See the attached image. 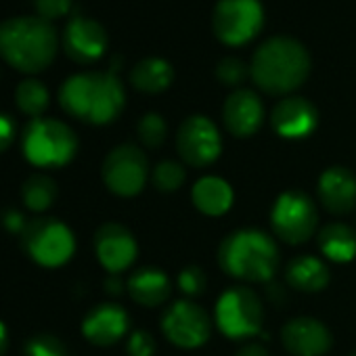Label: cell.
Here are the masks:
<instances>
[{
  "mask_svg": "<svg viewBox=\"0 0 356 356\" xmlns=\"http://www.w3.org/2000/svg\"><path fill=\"white\" fill-rule=\"evenodd\" d=\"M172 283L168 275L159 268L145 266L130 275L128 279V293L140 306H157L170 298Z\"/></svg>",
  "mask_w": 356,
  "mask_h": 356,
  "instance_id": "obj_20",
  "label": "cell"
},
{
  "mask_svg": "<svg viewBox=\"0 0 356 356\" xmlns=\"http://www.w3.org/2000/svg\"><path fill=\"white\" fill-rule=\"evenodd\" d=\"M24 250L47 268L63 266L76 250L74 233L57 218H34L22 233Z\"/></svg>",
  "mask_w": 356,
  "mask_h": 356,
  "instance_id": "obj_6",
  "label": "cell"
},
{
  "mask_svg": "<svg viewBox=\"0 0 356 356\" xmlns=\"http://www.w3.org/2000/svg\"><path fill=\"white\" fill-rule=\"evenodd\" d=\"M26 356H70V354L61 339H57L55 335L42 333V335H34L26 343Z\"/></svg>",
  "mask_w": 356,
  "mask_h": 356,
  "instance_id": "obj_29",
  "label": "cell"
},
{
  "mask_svg": "<svg viewBox=\"0 0 356 356\" xmlns=\"http://www.w3.org/2000/svg\"><path fill=\"white\" fill-rule=\"evenodd\" d=\"M61 107L88 124H109L124 109V86L113 72L76 74L59 90Z\"/></svg>",
  "mask_w": 356,
  "mask_h": 356,
  "instance_id": "obj_1",
  "label": "cell"
},
{
  "mask_svg": "<svg viewBox=\"0 0 356 356\" xmlns=\"http://www.w3.org/2000/svg\"><path fill=\"white\" fill-rule=\"evenodd\" d=\"M161 331L178 348H200L210 339L212 321L200 304L178 300L165 308Z\"/></svg>",
  "mask_w": 356,
  "mask_h": 356,
  "instance_id": "obj_11",
  "label": "cell"
},
{
  "mask_svg": "<svg viewBox=\"0 0 356 356\" xmlns=\"http://www.w3.org/2000/svg\"><path fill=\"white\" fill-rule=\"evenodd\" d=\"M78 151L76 132L53 118H36L24 134V155L38 168H61Z\"/></svg>",
  "mask_w": 356,
  "mask_h": 356,
  "instance_id": "obj_5",
  "label": "cell"
},
{
  "mask_svg": "<svg viewBox=\"0 0 356 356\" xmlns=\"http://www.w3.org/2000/svg\"><path fill=\"white\" fill-rule=\"evenodd\" d=\"M22 197L32 212H44L57 200V183L47 174H32L24 183Z\"/></svg>",
  "mask_w": 356,
  "mask_h": 356,
  "instance_id": "obj_25",
  "label": "cell"
},
{
  "mask_svg": "<svg viewBox=\"0 0 356 356\" xmlns=\"http://www.w3.org/2000/svg\"><path fill=\"white\" fill-rule=\"evenodd\" d=\"M36 9L42 19L51 22V19H57V17L70 13L72 0H36Z\"/></svg>",
  "mask_w": 356,
  "mask_h": 356,
  "instance_id": "obj_33",
  "label": "cell"
},
{
  "mask_svg": "<svg viewBox=\"0 0 356 356\" xmlns=\"http://www.w3.org/2000/svg\"><path fill=\"white\" fill-rule=\"evenodd\" d=\"M178 287L185 296H200L206 289V275L200 266H185L178 275Z\"/></svg>",
  "mask_w": 356,
  "mask_h": 356,
  "instance_id": "obj_31",
  "label": "cell"
},
{
  "mask_svg": "<svg viewBox=\"0 0 356 356\" xmlns=\"http://www.w3.org/2000/svg\"><path fill=\"white\" fill-rule=\"evenodd\" d=\"M222 120L233 136L248 138L254 132H258V128L262 126L264 105L254 90L239 88L233 95H229V99L225 101Z\"/></svg>",
  "mask_w": 356,
  "mask_h": 356,
  "instance_id": "obj_15",
  "label": "cell"
},
{
  "mask_svg": "<svg viewBox=\"0 0 356 356\" xmlns=\"http://www.w3.org/2000/svg\"><path fill=\"white\" fill-rule=\"evenodd\" d=\"M252 78L268 95H287L304 84L310 72V57L302 42L275 36L258 47L252 59Z\"/></svg>",
  "mask_w": 356,
  "mask_h": 356,
  "instance_id": "obj_3",
  "label": "cell"
},
{
  "mask_svg": "<svg viewBox=\"0 0 356 356\" xmlns=\"http://www.w3.org/2000/svg\"><path fill=\"white\" fill-rule=\"evenodd\" d=\"M15 101H17V107L26 115L40 118L44 113V109L49 107V90H47V86L42 82L30 78V80H24L17 86Z\"/></svg>",
  "mask_w": 356,
  "mask_h": 356,
  "instance_id": "obj_26",
  "label": "cell"
},
{
  "mask_svg": "<svg viewBox=\"0 0 356 356\" xmlns=\"http://www.w3.org/2000/svg\"><path fill=\"white\" fill-rule=\"evenodd\" d=\"M13 138H15V124H13V120L0 113V153L7 151L11 147Z\"/></svg>",
  "mask_w": 356,
  "mask_h": 356,
  "instance_id": "obj_34",
  "label": "cell"
},
{
  "mask_svg": "<svg viewBox=\"0 0 356 356\" xmlns=\"http://www.w3.org/2000/svg\"><path fill=\"white\" fill-rule=\"evenodd\" d=\"M318 248L333 262H350L356 258V233L343 222L325 225L318 233Z\"/></svg>",
  "mask_w": 356,
  "mask_h": 356,
  "instance_id": "obj_24",
  "label": "cell"
},
{
  "mask_svg": "<svg viewBox=\"0 0 356 356\" xmlns=\"http://www.w3.org/2000/svg\"><path fill=\"white\" fill-rule=\"evenodd\" d=\"M176 149L185 163L193 168H204L218 159L222 151V138L210 118L191 115L178 128Z\"/></svg>",
  "mask_w": 356,
  "mask_h": 356,
  "instance_id": "obj_12",
  "label": "cell"
},
{
  "mask_svg": "<svg viewBox=\"0 0 356 356\" xmlns=\"http://www.w3.org/2000/svg\"><path fill=\"white\" fill-rule=\"evenodd\" d=\"M185 178H187V172H185L183 163L172 161V159L159 161L153 168V185L161 193H174V191H178V189L183 187Z\"/></svg>",
  "mask_w": 356,
  "mask_h": 356,
  "instance_id": "obj_27",
  "label": "cell"
},
{
  "mask_svg": "<svg viewBox=\"0 0 356 356\" xmlns=\"http://www.w3.org/2000/svg\"><path fill=\"white\" fill-rule=\"evenodd\" d=\"M191 200L206 216H222L233 206V189L218 176H204L195 183Z\"/></svg>",
  "mask_w": 356,
  "mask_h": 356,
  "instance_id": "obj_21",
  "label": "cell"
},
{
  "mask_svg": "<svg viewBox=\"0 0 356 356\" xmlns=\"http://www.w3.org/2000/svg\"><path fill=\"white\" fill-rule=\"evenodd\" d=\"M128 312L120 304H97L82 321V333L97 346H111L128 331Z\"/></svg>",
  "mask_w": 356,
  "mask_h": 356,
  "instance_id": "obj_19",
  "label": "cell"
},
{
  "mask_svg": "<svg viewBox=\"0 0 356 356\" xmlns=\"http://www.w3.org/2000/svg\"><path fill=\"white\" fill-rule=\"evenodd\" d=\"M126 350H128V356H153L155 354L153 335L147 333V331H143V329L132 331L130 337H128Z\"/></svg>",
  "mask_w": 356,
  "mask_h": 356,
  "instance_id": "obj_32",
  "label": "cell"
},
{
  "mask_svg": "<svg viewBox=\"0 0 356 356\" xmlns=\"http://www.w3.org/2000/svg\"><path fill=\"white\" fill-rule=\"evenodd\" d=\"M287 283L298 291H321L329 283V268L314 256H296L285 270Z\"/></svg>",
  "mask_w": 356,
  "mask_h": 356,
  "instance_id": "obj_22",
  "label": "cell"
},
{
  "mask_svg": "<svg viewBox=\"0 0 356 356\" xmlns=\"http://www.w3.org/2000/svg\"><path fill=\"white\" fill-rule=\"evenodd\" d=\"M262 321V302L250 287H229L216 302V325L231 339L258 335Z\"/></svg>",
  "mask_w": 356,
  "mask_h": 356,
  "instance_id": "obj_7",
  "label": "cell"
},
{
  "mask_svg": "<svg viewBox=\"0 0 356 356\" xmlns=\"http://www.w3.org/2000/svg\"><path fill=\"white\" fill-rule=\"evenodd\" d=\"M281 339L293 356H323L329 352L333 341L329 329L312 316L291 318L283 327Z\"/></svg>",
  "mask_w": 356,
  "mask_h": 356,
  "instance_id": "obj_14",
  "label": "cell"
},
{
  "mask_svg": "<svg viewBox=\"0 0 356 356\" xmlns=\"http://www.w3.org/2000/svg\"><path fill=\"white\" fill-rule=\"evenodd\" d=\"M318 122L316 107L302 97H287L275 105L270 113V124L275 132L283 138H304Z\"/></svg>",
  "mask_w": 356,
  "mask_h": 356,
  "instance_id": "obj_18",
  "label": "cell"
},
{
  "mask_svg": "<svg viewBox=\"0 0 356 356\" xmlns=\"http://www.w3.org/2000/svg\"><path fill=\"white\" fill-rule=\"evenodd\" d=\"M264 22L260 0H218L212 26L214 34L231 47L252 40Z\"/></svg>",
  "mask_w": 356,
  "mask_h": 356,
  "instance_id": "obj_10",
  "label": "cell"
},
{
  "mask_svg": "<svg viewBox=\"0 0 356 356\" xmlns=\"http://www.w3.org/2000/svg\"><path fill=\"white\" fill-rule=\"evenodd\" d=\"M172 80H174V70L161 57H147L138 61L130 72V84L147 95L163 92L172 84Z\"/></svg>",
  "mask_w": 356,
  "mask_h": 356,
  "instance_id": "obj_23",
  "label": "cell"
},
{
  "mask_svg": "<svg viewBox=\"0 0 356 356\" xmlns=\"http://www.w3.org/2000/svg\"><path fill=\"white\" fill-rule=\"evenodd\" d=\"M101 174L111 193L120 197H134L145 189L149 161L136 145L124 143L107 153Z\"/></svg>",
  "mask_w": 356,
  "mask_h": 356,
  "instance_id": "obj_9",
  "label": "cell"
},
{
  "mask_svg": "<svg viewBox=\"0 0 356 356\" xmlns=\"http://www.w3.org/2000/svg\"><path fill=\"white\" fill-rule=\"evenodd\" d=\"M235 356H268V352L262 343H248Z\"/></svg>",
  "mask_w": 356,
  "mask_h": 356,
  "instance_id": "obj_36",
  "label": "cell"
},
{
  "mask_svg": "<svg viewBox=\"0 0 356 356\" xmlns=\"http://www.w3.org/2000/svg\"><path fill=\"white\" fill-rule=\"evenodd\" d=\"M28 222H30V220H26L17 210H9V212L5 214V227H7V231L15 233V235H19V237H22V233L26 231Z\"/></svg>",
  "mask_w": 356,
  "mask_h": 356,
  "instance_id": "obj_35",
  "label": "cell"
},
{
  "mask_svg": "<svg viewBox=\"0 0 356 356\" xmlns=\"http://www.w3.org/2000/svg\"><path fill=\"white\" fill-rule=\"evenodd\" d=\"M59 47L51 22L42 17H15L0 24V57L24 74L47 70Z\"/></svg>",
  "mask_w": 356,
  "mask_h": 356,
  "instance_id": "obj_2",
  "label": "cell"
},
{
  "mask_svg": "<svg viewBox=\"0 0 356 356\" xmlns=\"http://www.w3.org/2000/svg\"><path fill=\"white\" fill-rule=\"evenodd\" d=\"M216 78L225 86H239L248 78V67L237 57H227L216 65Z\"/></svg>",
  "mask_w": 356,
  "mask_h": 356,
  "instance_id": "obj_30",
  "label": "cell"
},
{
  "mask_svg": "<svg viewBox=\"0 0 356 356\" xmlns=\"http://www.w3.org/2000/svg\"><path fill=\"white\" fill-rule=\"evenodd\" d=\"M279 248L275 239L260 229H241L225 237L218 248L220 268L241 281H270L279 268Z\"/></svg>",
  "mask_w": 356,
  "mask_h": 356,
  "instance_id": "obj_4",
  "label": "cell"
},
{
  "mask_svg": "<svg viewBox=\"0 0 356 356\" xmlns=\"http://www.w3.org/2000/svg\"><path fill=\"white\" fill-rule=\"evenodd\" d=\"M138 130V138L143 145L155 149L159 147L163 140H165V134H168V126L163 122V118L159 113H145L136 126Z\"/></svg>",
  "mask_w": 356,
  "mask_h": 356,
  "instance_id": "obj_28",
  "label": "cell"
},
{
  "mask_svg": "<svg viewBox=\"0 0 356 356\" xmlns=\"http://www.w3.org/2000/svg\"><path fill=\"white\" fill-rule=\"evenodd\" d=\"M318 197L327 212L346 216L356 208V176L343 168H327L318 178Z\"/></svg>",
  "mask_w": 356,
  "mask_h": 356,
  "instance_id": "obj_17",
  "label": "cell"
},
{
  "mask_svg": "<svg viewBox=\"0 0 356 356\" xmlns=\"http://www.w3.org/2000/svg\"><path fill=\"white\" fill-rule=\"evenodd\" d=\"M7 346H9V331H7L5 323L0 321V356L7 352Z\"/></svg>",
  "mask_w": 356,
  "mask_h": 356,
  "instance_id": "obj_38",
  "label": "cell"
},
{
  "mask_svg": "<svg viewBox=\"0 0 356 356\" xmlns=\"http://www.w3.org/2000/svg\"><path fill=\"white\" fill-rule=\"evenodd\" d=\"M107 47V34L101 24L74 17L63 32V49L65 53L78 63H92L97 61Z\"/></svg>",
  "mask_w": 356,
  "mask_h": 356,
  "instance_id": "obj_16",
  "label": "cell"
},
{
  "mask_svg": "<svg viewBox=\"0 0 356 356\" xmlns=\"http://www.w3.org/2000/svg\"><path fill=\"white\" fill-rule=\"evenodd\" d=\"M270 225L281 241L289 245H300L316 233V206L306 193L285 191L273 206Z\"/></svg>",
  "mask_w": 356,
  "mask_h": 356,
  "instance_id": "obj_8",
  "label": "cell"
},
{
  "mask_svg": "<svg viewBox=\"0 0 356 356\" xmlns=\"http://www.w3.org/2000/svg\"><path fill=\"white\" fill-rule=\"evenodd\" d=\"M352 356H356V352H354V354H352Z\"/></svg>",
  "mask_w": 356,
  "mask_h": 356,
  "instance_id": "obj_39",
  "label": "cell"
},
{
  "mask_svg": "<svg viewBox=\"0 0 356 356\" xmlns=\"http://www.w3.org/2000/svg\"><path fill=\"white\" fill-rule=\"evenodd\" d=\"M95 252L99 262L111 275H120L136 260L138 245L126 227L118 222H107L95 235Z\"/></svg>",
  "mask_w": 356,
  "mask_h": 356,
  "instance_id": "obj_13",
  "label": "cell"
},
{
  "mask_svg": "<svg viewBox=\"0 0 356 356\" xmlns=\"http://www.w3.org/2000/svg\"><path fill=\"white\" fill-rule=\"evenodd\" d=\"M105 285H107V291L109 293H113V296L115 293H122V279H120V275H111Z\"/></svg>",
  "mask_w": 356,
  "mask_h": 356,
  "instance_id": "obj_37",
  "label": "cell"
}]
</instances>
